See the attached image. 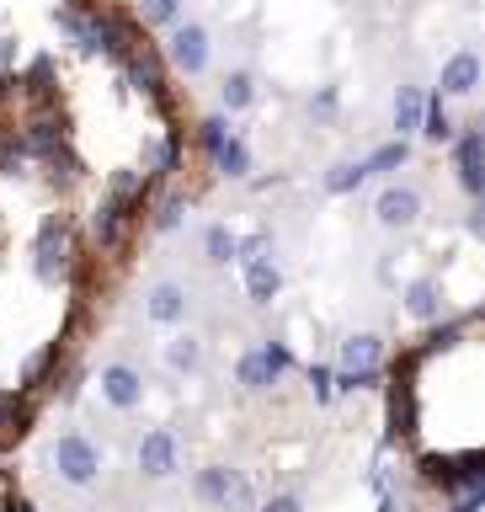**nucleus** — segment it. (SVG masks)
Masks as SVG:
<instances>
[{"mask_svg":"<svg viewBox=\"0 0 485 512\" xmlns=\"http://www.w3.org/2000/svg\"><path fill=\"white\" fill-rule=\"evenodd\" d=\"M54 470L70 480V486H91L96 475H102V454H96L91 438H80V432H64L54 443Z\"/></svg>","mask_w":485,"mask_h":512,"instance_id":"obj_1","label":"nucleus"},{"mask_svg":"<svg viewBox=\"0 0 485 512\" xmlns=\"http://www.w3.org/2000/svg\"><path fill=\"white\" fill-rule=\"evenodd\" d=\"M198 139H203V150L214 155V166H219L224 176H246V171H251L246 139H235L230 128H224V118H203V123H198Z\"/></svg>","mask_w":485,"mask_h":512,"instance_id":"obj_2","label":"nucleus"},{"mask_svg":"<svg viewBox=\"0 0 485 512\" xmlns=\"http://www.w3.org/2000/svg\"><path fill=\"white\" fill-rule=\"evenodd\" d=\"M288 368H294V358H288V347H278V342H267V347H256V352H246L240 358V368H235V379H240V390H272Z\"/></svg>","mask_w":485,"mask_h":512,"instance_id":"obj_3","label":"nucleus"},{"mask_svg":"<svg viewBox=\"0 0 485 512\" xmlns=\"http://www.w3.org/2000/svg\"><path fill=\"white\" fill-rule=\"evenodd\" d=\"M166 54H171V64H176L182 75H203V70H208V32H203L198 22H176Z\"/></svg>","mask_w":485,"mask_h":512,"instance_id":"obj_4","label":"nucleus"},{"mask_svg":"<svg viewBox=\"0 0 485 512\" xmlns=\"http://www.w3.org/2000/svg\"><path fill=\"white\" fill-rule=\"evenodd\" d=\"M176 464H182L176 432H166V427L144 432V438H139V470L150 475V480H166V475H176Z\"/></svg>","mask_w":485,"mask_h":512,"instance_id":"obj_5","label":"nucleus"},{"mask_svg":"<svg viewBox=\"0 0 485 512\" xmlns=\"http://www.w3.org/2000/svg\"><path fill=\"white\" fill-rule=\"evenodd\" d=\"M123 70H128V80H134L144 96H155L160 107H171V96H166V64H160L155 48H134V54L123 59Z\"/></svg>","mask_w":485,"mask_h":512,"instance_id":"obj_6","label":"nucleus"},{"mask_svg":"<svg viewBox=\"0 0 485 512\" xmlns=\"http://www.w3.org/2000/svg\"><path fill=\"white\" fill-rule=\"evenodd\" d=\"M374 214H379L384 230H406V224L422 219V192H416V187H384L379 203H374Z\"/></svg>","mask_w":485,"mask_h":512,"instance_id":"obj_7","label":"nucleus"},{"mask_svg":"<svg viewBox=\"0 0 485 512\" xmlns=\"http://www.w3.org/2000/svg\"><path fill=\"white\" fill-rule=\"evenodd\" d=\"M102 395H107L118 411H134L139 400H144V374H139L134 363H107V368H102Z\"/></svg>","mask_w":485,"mask_h":512,"instance_id":"obj_8","label":"nucleus"},{"mask_svg":"<svg viewBox=\"0 0 485 512\" xmlns=\"http://www.w3.org/2000/svg\"><path fill=\"white\" fill-rule=\"evenodd\" d=\"M459 182H464L470 198L485 192V134L480 128H464L459 134Z\"/></svg>","mask_w":485,"mask_h":512,"instance_id":"obj_9","label":"nucleus"},{"mask_svg":"<svg viewBox=\"0 0 485 512\" xmlns=\"http://www.w3.org/2000/svg\"><path fill=\"white\" fill-rule=\"evenodd\" d=\"M144 315H150L155 326H182L187 320V288L182 283H155L150 294H144Z\"/></svg>","mask_w":485,"mask_h":512,"instance_id":"obj_10","label":"nucleus"},{"mask_svg":"<svg viewBox=\"0 0 485 512\" xmlns=\"http://www.w3.org/2000/svg\"><path fill=\"white\" fill-rule=\"evenodd\" d=\"M198 496L208 507H230V502H246V486H240V475L235 470H224V464H214V470H203L198 475Z\"/></svg>","mask_w":485,"mask_h":512,"instance_id":"obj_11","label":"nucleus"},{"mask_svg":"<svg viewBox=\"0 0 485 512\" xmlns=\"http://www.w3.org/2000/svg\"><path fill=\"white\" fill-rule=\"evenodd\" d=\"M443 96H475V86H480V54L475 48H459L454 59L443 64Z\"/></svg>","mask_w":485,"mask_h":512,"instance_id":"obj_12","label":"nucleus"},{"mask_svg":"<svg viewBox=\"0 0 485 512\" xmlns=\"http://www.w3.org/2000/svg\"><path fill=\"white\" fill-rule=\"evenodd\" d=\"M64 262H70V230H64V219H48L38 235V272L54 278V272H64Z\"/></svg>","mask_w":485,"mask_h":512,"instance_id":"obj_13","label":"nucleus"},{"mask_svg":"<svg viewBox=\"0 0 485 512\" xmlns=\"http://www.w3.org/2000/svg\"><path fill=\"white\" fill-rule=\"evenodd\" d=\"M246 262V294H251V304H272V294H278V283H283V272H278V262L272 256H240Z\"/></svg>","mask_w":485,"mask_h":512,"instance_id":"obj_14","label":"nucleus"},{"mask_svg":"<svg viewBox=\"0 0 485 512\" xmlns=\"http://www.w3.org/2000/svg\"><path fill=\"white\" fill-rule=\"evenodd\" d=\"M32 427V400H27V390L22 395H0V443H16L22 432Z\"/></svg>","mask_w":485,"mask_h":512,"instance_id":"obj_15","label":"nucleus"},{"mask_svg":"<svg viewBox=\"0 0 485 512\" xmlns=\"http://www.w3.org/2000/svg\"><path fill=\"white\" fill-rule=\"evenodd\" d=\"M416 134H427L432 144H448V139H454V118H448V102H443V91L422 96V128H416Z\"/></svg>","mask_w":485,"mask_h":512,"instance_id":"obj_16","label":"nucleus"},{"mask_svg":"<svg viewBox=\"0 0 485 512\" xmlns=\"http://www.w3.org/2000/svg\"><path fill=\"white\" fill-rule=\"evenodd\" d=\"M422 96L427 91H416V86L395 91V139H411L416 128H422Z\"/></svg>","mask_w":485,"mask_h":512,"instance_id":"obj_17","label":"nucleus"},{"mask_svg":"<svg viewBox=\"0 0 485 512\" xmlns=\"http://www.w3.org/2000/svg\"><path fill=\"white\" fill-rule=\"evenodd\" d=\"M219 102H224V112H246V107L256 102V80H251L246 70L224 75V86H219Z\"/></svg>","mask_w":485,"mask_h":512,"instance_id":"obj_18","label":"nucleus"},{"mask_svg":"<svg viewBox=\"0 0 485 512\" xmlns=\"http://www.w3.org/2000/svg\"><path fill=\"white\" fill-rule=\"evenodd\" d=\"M406 310H411L416 320H432V315H443L438 283H432V278H416V283L406 288Z\"/></svg>","mask_w":485,"mask_h":512,"instance_id":"obj_19","label":"nucleus"},{"mask_svg":"<svg viewBox=\"0 0 485 512\" xmlns=\"http://www.w3.org/2000/svg\"><path fill=\"white\" fill-rule=\"evenodd\" d=\"M379 358H384L379 336H352V342L342 347V368H379Z\"/></svg>","mask_w":485,"mask_h":512,"instance_id":"obj_20","label":"nucleus"},{"mask_svg":"<svg viewBox=\"0 0 485 512\" xmlns=\"http://www.w3.org/2000/svg\"><path fill=\"white\" fill-rule=\"evenodd\" d=\"M203 251H208V262L224 267V262H240V235H230L224 224H214V230L203 235Z\"/></svg>","mask_w":485,"mask_h":512,"instance_id":"obj_21","label":"nucleus"},{"mask_svg":"<svg viewBox=\"0 0 485 512\" xmlns=\"http://www.w3.org/2000/svg\"><path fill=\"white\" fill-rule=\"evenodd\" d=\"M166 363L176 368V374H192V368L203 363V342H198V336H171V347H166Z\"/></svg>","mask_w":485,"mask_h":512,"instance_id":"obj_22","label":"nucleus"},{"mask_svg":"<svg viewBox=\"0 0 485 512\" xmlns=\"http://www.w3.org/2000/svg\"><path fill=\"white\" fill-rule=\"evenodd\" d=\"M406 160H411V144H406V139H390V144H379V150L368 155L363 166H368V176H374V171H400Z\"/></svg>","mask_w":485,"mask_h":512,"instance_id":"obj_23","label":"nucleus"},{"mask_svg":"<svg viewBox=\"0 0 485 512\" xmlns=\"http://www.w3.org/2000/svg\"><path fill=\"white\" fill-rule=\"evenodd\" d=\"M363 182H368V166H363V160H347V166H336V171L326 176V192L347 198V192H358Z\"/></svg>","mask_w":485,"mask_h":512,"instance_id":"obj_24","label":"nucleus"},{"mask_svg":"<svg viewBox=\"0 0 485 512\" xmlns=\"http://www.w3.org/2000/svg\"><path fill=\"white\" fill-rule=\"evenodd\" d=\"M27 102H38V107L54 102V64H48V59L32 64V75H27Z\"/></svg>","mask_w":485,"mask_h":512,"instance_id":"obj_25","label":"nucleus"},{"mask_svg":"<svg viewBox=\"0 0 485 512\" xmlns=\"http://www.w3.org/2000/svg\"><path fill=\"white\" fill-rule=\"evenodd\" d=\"M139 16L150 27H176V16H182V0H139Z\"/></svg>","mask_w":485,"mask_h":512,"instance_id":"obj_26","label":"nucleus"},{"mask_svg":"<svg viewBox=\"0 0 485 512\" xmlns=\"http://www.w3.org/2000/svg\"><path fill=\"white\" fill-rule=\"evenodd\" d=\"M171 171H176V139L155 144L150 160H144V176H150V182H155V176H171Z\"/></svg>","mask_w":485,"mask_h":512,"instance_id":"obj_27","label":"nucleus"},{"mask_svg":"<svg viewBox=\"0 0 485 512\" xmlns=\"http://www.w3.org/2000/svg\"><path fill=\"white\" fill-rule=\"evenodd\" d=\"M182 208H187V198H182V192H171V198H160V208H155V230H176V224H182Z\"/></svg>","mask_w":485,"mask_h":512,"instance_id":"obj_28","label":"nucleus"},{"mask_svg":"<svg viewBox=\"0 0 485 512\" xmlns=\"http://www.w3.org/2000/svg\"><path fill=\"white\" fill-rule=\"evenodd\" d=\"M256 512H304V502H299L294 491H283V496H272V502H262Z\"/></svg>","mask_w":485,"mask_h":512,"instance_id":"obj_29","label":"nucleus"},{"mask_svg":"<svg viewBox=\"0 0 485 512\" xmlns=\"http://www.w3.org/2000/svg\"><path fill=\"white\" fill-rule=\"evenodd\" d=\"M310 390H315V400H331V368H310Z\"/></svg>","mask_w":485,"mask_h":512,"instance_id":"obj_30","label":"nucleus"},{"mask_svg":"<svg viewBox=\"0 0 485 512\" xmlns=\"http://www.w3.org/2000/svg\"><path fill=\"white\" fill-rule=\"evenodd\" d=\"M11 64H16V43L0 38V75H11Z\"/></svg>","mask_w":485,"mask_h":512,"instance_id":"obj_31","label":"nucleus"},{"mask_svg":"<svg viewBox=\"0 0 485 512\" xmlns=\"http://www.w3.org/2000/svg\"><path fill=\"white\" fill-rule=\"evenodd\" d=\"M310 107H320V112H336V91H320V96H310Z\"/></svg>","mask_w":485,"mask_h":512,"instance_id":"obj_32","label":"nucleus"},{"mask_svg":"<svg viewBox=\"0 0 485 512\" xmlns=\"http://www.w3.org/2000/svg\"><path fill=\"white\" fill-rule=\"evenodd\" d=\"M454 512H480V491H475V496H464V502H459Z\"/></svg>","mask_w":485,"mask_h":512,"instance_id":"obj_33","label":"nucleus"},{"mask_svg":"<svg viewBox=\"0 0 485 512\" xmlns=\"http://www.w3.org/2000/svg\"><path fill=\"white\" fill-rule=\"evenodd\" d=\"M11 86H16V75H0V96H11Z\"/></svg>","mask_w":485,"mask_h":512,"instance_id":"obj_34","label":"nucleus"}]
</instances>
